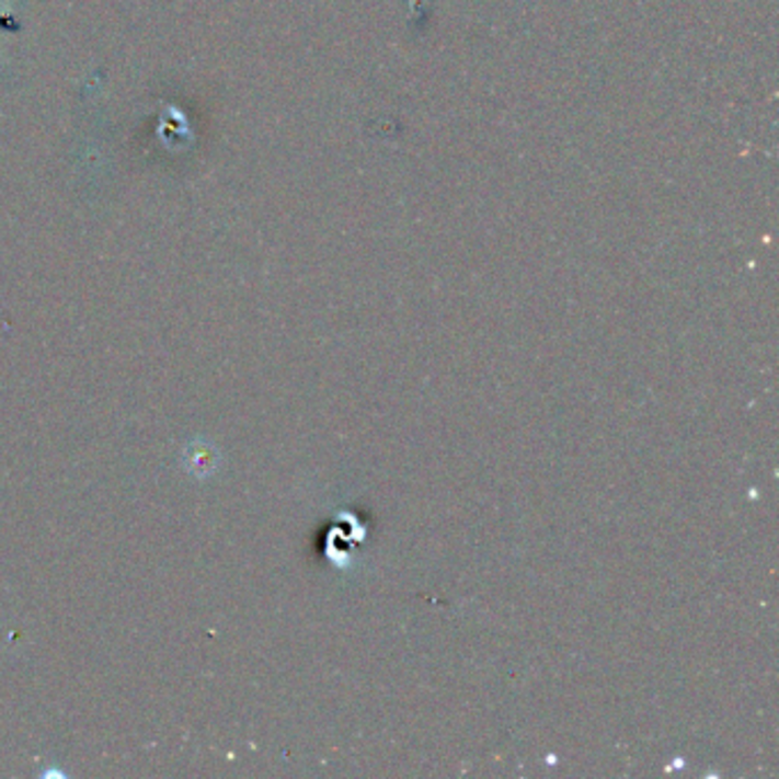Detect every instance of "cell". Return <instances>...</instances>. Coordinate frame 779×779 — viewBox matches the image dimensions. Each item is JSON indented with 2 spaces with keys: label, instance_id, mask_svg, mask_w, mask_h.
<instances>
[{
  "label": "cell",
  "instance_id": "1",
  "mask_svg": "<svg viewBox=\"0 0 779 779\" xmlns=\"http://www.w3.org/2000/svg\"><path fill=\"white\" fill-rule=\"evenodd\" d=\"M181 465L187 476H193L197 480H208L220 471L222 452L210 439L197 437V439L185 444V448L181 452Z\"/></svg>",
  "mask_w": 779,
  "mask_h": 779
}]
</instances>
